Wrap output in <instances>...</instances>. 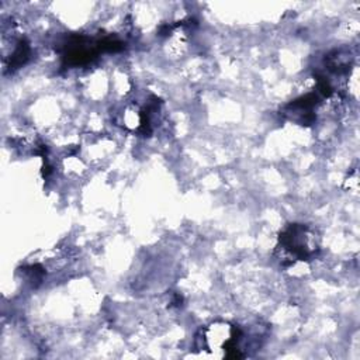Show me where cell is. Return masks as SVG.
Instances as JSON below:
<instances>
[{
	"mask_svg": "<svg viewBox=\"0 0 360 360\" xmlns=\"http://www.w3.org/2000/svg\"><path fill=\"white\" fill-rule=\"evenodd\" d=\"M318 250L315 232L302 224L288 225L278 236V259L287 264H294L300 260H309Z\"/></svg>",
	"mask_w": 360,
	"mask_h": 360,
	"instance_id": "1",
	"label": "cell"
},
{
	"mask_svg": "<svg viewBox=\"0 0 360 360\" xmlns=\"http://www.w3.org/2000/svg\"><path fill=\"white\" fill-rule=\"evenodd\" d=\"M205 346L208 349H221L226 350V356L232 357H240L239 353V342L242 339V332L238 326L225 323V322H215L207 326L204 330H201Z\"/></svg>",
	"mask_w": 360,
	"mask_h": 360,
	"instance_id": "2",
	"label": "cell"
}]
</instances>
